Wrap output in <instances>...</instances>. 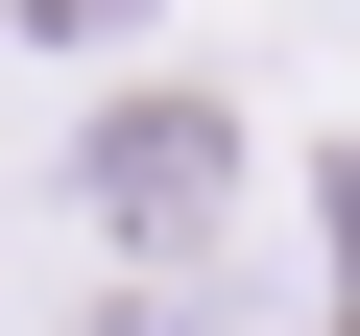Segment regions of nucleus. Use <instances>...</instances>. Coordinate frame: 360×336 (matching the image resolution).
<instances>
[{
	"label": "nucleus",
	"instance_id": "f257e3e1",
	"mask_svg": "<svg viewBox=\"0 0 360 336\" xmlns=\"http://www.w3.org/2000/svg\"><path fill=\"white\" fill-rule=\"evenodd\" d=\"M72 217H96L144 288H193V264H217V217H240V120H217L193 72L96 96V120H72Z\"/></svg>",
	"mask_w": 360,
	"mask_h": 336
},
{
	"label": "nucleus",
	"instance_id": "f03ea898",
	"mask_svg": "<svg viewBox=\"0 0 360 336\" xmlns=\"http://www.w3.org/2000/svg\"><path fill=\"white\" fill-rule=\"evenodd\" d=\"M120 336H217V312H193V288H144V312H120Z\"/></svg>",
	"mask_w": 360,
	"mask_h": 336
}]
</instances>
